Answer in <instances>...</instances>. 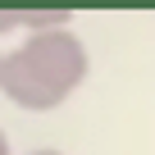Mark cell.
I'll list each match as a JSON object with an SVG mask.
<instances>
[{"instance_id":"6da1fadb","label":"cell","mask_w":155,"mask_h":155,"mask_svg":"<svg viewBox=\"0 0 155 155\" xmlns=\"http://www.w3.org/2000/svg\"><path fill=\"white\" fill-rule=\"evenodd\" d=\"M87 78V50L73 32H32L18 50L0 59V91L23 110H55Z\"/></svg>"},{"instance_id":"7a4b0ae2","label":"cell","mask_w":155,"mask_h":155,"mask_svg":"<svg viewBox=\"0 0 155 155\" xmlns=\"http://www.w3.org/2000/svg\"><path fill=\"white\" fill-rule=\"evenodd\" d=\"M0 155H9V141H5V137H0Z\"/></svg>"},{"instance_id":"3957f363","label":"cell","mask_w":155,"mask_h":155,"mask_svg":"<svg viewBox=\"0 0 155 155\" xmlns=\"http://www.w3.org/2000/svg\"><path fill=\"white\" fill-rule=\"evenodd\" d=\"M32 155H59V150H32Z\"/></svg>"}]
</instances>
